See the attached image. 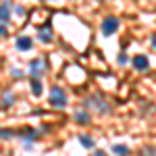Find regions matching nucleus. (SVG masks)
<instances>
[{"instance_id": "f03ea898", "label": "nucleus", "mask_w": 156, "mask_h": 156, "mask_svg": "<svg viewBox=\"0 0 156 156\" xmlns=\"http://www.w3.org/2000/svg\"><path fill=\"white\" fill-rule=\"evenodd\" d=\"M117 29H119V19H117V17H106V19L102 21V25H100V31H102L104 36H112Z\"/></svg>"}, {"instance_id": "39448f33", "label": "nucleus", "mask_w": 156, "mask_h": 156, "mask_svg": "<svg viewBox=\"0 0 156 156\" xmlns=\"http://www.w3.org/2000/svg\"><path fill=\"white\" fill-rule=\"evenodd\" d=\"M9 17H11V2H2L0 4V21L4 23V21H9Z\"/></svg>"}, {"instance_id": "6e6552de", "label": "nucleus", "mask_w": 156, "mask_h": 156, "mask_svg": "<svg viewBox=\"0 0 156 156\" xmlns=\"http://www.w3.org/2000/svg\"><path fill=\"white\" fill-rule=\"evenodd\" d=\"M75 121H77L79 125H87V123H90V115H87L85 110H79V112H75Z\"/></svg>"}, {"instance_id": "9b49d317", "label": "nucleus", "mask_w": 156, "mask_h": 156, "mask_svg": "<svg viewBox=\"0 0 156 156\" xmlns=\"http://www.w3.org/2000/svg\"><path fill=\"white\" fill-rule=\"evenodd\" d=\"M37 37H40V42H44V44H50V42H52V34H50V31H40Z\"/></svg>"}, {"instance_id": "423d86ee", "label": "nucleus", "mask_w": 156, "mask_h": 156, "mask_svg": "<svg viewBox=\"0 0 156 156\" xmlns=\"http://www.w3.org/2000/svg\"><path fill=\"white\" fill-rule=\"evenodd\" d=\"M29 69H31V75L36 77V75H40V73H42V69H44V62H42L40 58H34L31 62H29Z\"/></svg>"}, {"instance_id": "20e7f679", "label": "nucleus", "mask_w": 156, "mask_h": 156, "mask_svg": "<svg viewBox=\"0 0 156 156\" xmlns=\"http://www.w3.org/2000/svg\"><path fill=\"white\" fill-rule=\"evenodd\" d=\"M31 46H34V42H31V37H29V36H19V37H17V48H19V50L27 52V50H31Z\"/></svg>"}, {"instance_id": "9d476101", "label": "nucleus", "mask_w": 156, "mask_h": 156, "mask_svg": "<svg viewBox=\"0 0 156 156\" xmlns=\"http://www.w3.org/2000/svg\"><path fill=\"white\" fill-rule=\"evenodd\" d=\"M112 152H115V154H129V148L125 144H115L112 146Z\"/></svg>"}, {"instance_id": "4468645a", "label": "nucleus", "mask_w": 156, "mask_h": 156, "mask_svg": "<svg viewBox=\"0 0 156 156\" xmlns=\"http://www.w3.org/2000/svg\"><path fill=\"white\" fill-rule=\"evenodd\" d=\"M152 46H154V48H156V34H154V36H152Z\"/></svg>"}, {"instance_id": "1a4fd4ad", "label": "nucleus", "mask_w": 156, "mask_h": 156, "mask_svg": "<svg viewBox=\"0 0 156 156\" xmlns=\"http://www.w3.org/2000/svg\"><path fill=\"white\" fill-rule=\"evenodd\" d=\"M79 142H81L83 148H94V146H96V142H94L90 135H79Z\"/></svg>"}, {"instance_id": "7ed1b4c3", "label": "nucleus", "mask_w": 156, "mask_h": 156, "mask_svg": "<svg viewBox=\"0 0 156 156\" xmlns=\"http://www.w3.org/2000/svg\"><path fill=\"white\" fill-rule=\"evenodd\" d=\"M131 65H133V69H135V71H148L150 60H148V56H146V54H137V56H133Z\"/></svg>"}, {"instance_id": "f8f14e48", "label": "nucleus", "mask_w": 156, "mask_h": 156, "mask_svg": "<svg viewBox=\"0 0 156 156\" xmlns=\"http://www.w3.org/2000/svg\"><path fill=\"white\" fill-rule=\"evenodd\" d=\"M9 34V29H6V25L4 23H0V36H6Z\"/></svg>"}, {"instance_id": "0eeeda50", "label": "nucleus", "mask_w": 156, "mask_h": 156, "mask_svg": "<svg viewBox=\"0 0 156 156\" xmlns=\"http://www.w3.org/2000/svg\"><path fill=\"white\" fill-rule=\"evenodd\" d=\"M42 92H44V87H42V83H40V79L34 77V79H31V94H34L36 98H40V96H42Z\"/></svg>"}, {"instance_id": "f257e3e1", "label": "nucleus", "mask_w": 156, "mask_h": 156, "mask_svg": "<svg viewBox=\"0 0 156 156\" xmlns=\"http://www.w3.org/2000/svg\"><path fill=\"white\" fill-rule=\"evenodd\" d=\"M50 104L52 106H58V108H65L67 106V94L60 85H54L50 90Z\"/></svg>"}, {"instance_id": "ddd939ff", "label": "nucleus", "mask_w": 156, "mask_h": 156, "mask_svg": "<svg viewBox=\"0 0 156 156\" xmlns=\"http://www.w3.org/2000/svg\"><path fill=\"white\" fill-rule=\"evenodd\" d=\"M117 60H119V65H125V62H127V56H125V54H121Z\"/></svg>"}]
</instances>
